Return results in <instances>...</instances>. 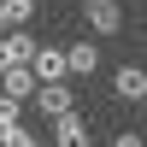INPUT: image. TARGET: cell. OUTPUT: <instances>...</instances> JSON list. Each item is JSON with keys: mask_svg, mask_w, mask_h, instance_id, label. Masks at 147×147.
<instances>
[{"mask_svg": "<svg viewBox=\"0 0 147 147\" xmlns=\"http://www.w3.org/2000/svg\"><path fill=\"white\" fill-rule=\"evenodd\" d=\"M18 112H24V106H18V100H6V94H0V141H6L12 129H18Z\"/></svg>", "mask_w": 147, "mask_h": 147, "instance_id": "30bf717a", "label": "cell"}, {"mask_svg": "<svg viewBox=\"0 0 147 147\" xmlns=\"http://www.w3.org/2000/svg\"><path fill=\"white\" fill-rule=\"evenodd\" d=\"M82 24H88L94 35H118L124 30V6H118V0H82Z\"/></svg>", "mask_w": 147, "mask_h": 147, "instance_id": "6da1fadb", "label": "cell"}, {"mask_svg": "<svg viewBox=\"0 0 147 147\" xmlns=\"http://www.w3.org/2000/svg\"><path fill=\"white\" fill-rule=\"evenodd\" d=\"M0 94H6V100H18V106H30V94H35V71H30V65L0 71Z\"/></svg>", "mask_w": 147, "mask_h": 147, "instance_id": "5b68a950", "label": "cell"}, {"mask_svg": "<svg viewBox=\"0 0 147 147\" xmlns=\"http://www.w3.org/2000/svg\"><path fill=\"white\" fill-rule=\"evenodd\" d=\"M30 71H35V82H65L71 71H65V47H35L30 53Z\"/></svg>", "mask_w": 147, "mask_h": 147, "instance_id": "3957f363", "label": "cell"}, {"mask_svg": "<svg viewBox=\"0 0 147 147\" xmlns=\"http://www.w3.org/2000/svg\"><path fill=\"white\" fill-rule=\"evenodd\" d=\"M30 18H35V0H6V24L12 30H24Z\"/></svg>", "mask_w": 147, "mask_h": 147, "instance_id": "9c48e42d", "label": "cell"}, {"mask_svg": "<svg viewBox=\"0 0 147 147\" xmlns=\"http://www.w3.org/2000/svg\"><path fill=\"white\" fill-rule=\"evenodd\" d=\"M141 106H147V100H141Z\"/></svg>", "mask_w": 147, "mask_h": 147, "instance_id": "4fadbf2b", "label": "cell"}, {"mask_svg": "<svg viewBox=\"0 0 147 147\" xmlns=\"http://www.w3.org/2000/svg\"><path fill=\"white\" fill-rule=\"evenodd\" d=\"M53 147H88V118H82V112L53 118Z\"/></svg>", "mask_w": 147, "mask_h": 147, "instance_id": "8992f818", "label": "cell"}, {"mask_svg": "<svg viewBox=\"0 0 147 147\" xmlns=\"http://www.w3.org/2000/svg\"><path fill=\"white\" fill-rule=\"evenodd\" d=\"M0 147H47V141H41V136H35V129H24V124H18V129H12V136H6V141H0Z\"/></svg>", "mask_w": 147, "mask_h": 147, "instance_id": "8fae6325", "label": "cell"}, {"mask_svg": "<svg viewBox=\"0 0 147 147\" xmlns=\"http://www.w3.org/2000/svg\"><path fill=\"white\" fill-rule=\"evenodd\" d=\"M65 71H71V77H94V71H100V47L71 41V47H65Z\"/></svg>", "mask_w": 147, "mask_h": 147, "instance_id": "ba28073f", "label": "cell"}, {"mask_svg": "<svg viewBox=\"0 0 147 147\" xmlns=\"http://www.w3.org/2000/svg\"><path fill=\"white\" fill-rule=\"evenodd\" d=\"M112 147H147V141L136 136V129H124V136H112Z\"/></svg>", "mask_w": 147, "mask_h": 147, "instance_id": "7c38bea8", "label": "cell"}, {"mask_svg": "<svg viewBox=\"0 0 147 147\" xmlns=\"http://www.w3.org/2000/svg\"><path fill=\"white\" fill-rule=\"evenodd\" d=\"M30 53H35V41L24 30H6L0 35V71H12V65H30Z\"/></svg>", "mask_w": 147, "mask_h": 147, "instance_id": "52a82bcc", "label": "cell"}, {"mask_svg": "<svg viewBox=\"0 0 147 147\" xmlns=\"http://www.w3.org/2000/svg\"><path fill=\"white\" fill-rule=\"evenodd\" d=\"M112 94L141 106V100H147V71H141V65H118V71H112Z\"/></svg>", "mask_w": 147, "mask_h": 147, "instance_id": "277c9868", "label": "cell"}, {"mask_svg": "<svg viewBox=\"0 0 147 147\" xmlns=\"http://www.w3.org/2000/svg\"><path fill=\"white\" fill-rule=\"evenodd\" d=\"M35 106H41L47 118H65V112H77V94H71V82H35V94H30Z\"/></svg>", "mask_w": 147, "mask_h": 147, "instance_id": "7a4b0ae2", "label": "cell"}]
</instances>
